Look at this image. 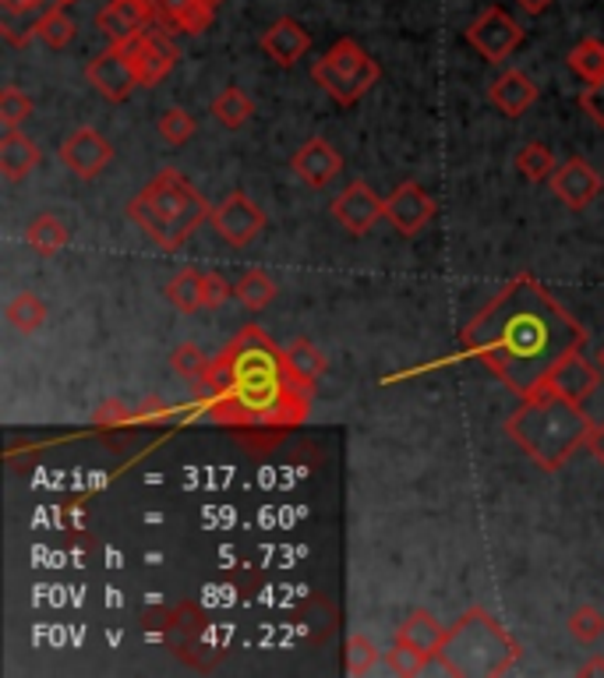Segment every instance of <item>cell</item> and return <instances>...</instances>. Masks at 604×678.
<instances>
[{
    "mask_svg": "<svg viewBox=\"0 0 604 678\" xmlns=\"http://www.w3.org/2000/svg\"><path fill=\"white\" fill-rule=\"evenodd\" d=\"M466 358L484 364L519 400L545 389L551 368L583 350L586 332L534 276L519 273L460 332Z\"/></svg>",
    "mask_w": 604,
    "mask_h": 678,
    "instance_id": "6da1fadb",
    "label": "cell"
},
{
    "mask_svg": "<svg viewBox=\"0 0 604 678\" xmlns=\"http://www.w3.org/2000/svg\"><path fill=\"white\" fill-rule=\"evenodd\" d=\"M227 403H233L244 417H273V420H294L287 417L290 400H305L308 393L297 389L283 364V350L273 347L262 329L248 326L233 343L220 353V361L209 368L206 379Z\"/></svg>",
    "mask_w": 604,
    "mask_h": 678,
    "instance_id": "7a4b0ae2",
    "label": "cell"
},
{
    "mask_svg": "<svg viewBox=\"0 0 604 678\" xmlns=\"http://www.w3.org/2000/svg\"><path fill=\"white\" fill-rule=\"evenodd\" d=\"M591 428L594 424L583 414V406L551 393V389H537L506 420V435L545 473H556L559 467H565L569 456L586 446Z\"/></svg>",
    "mask_w": 604,
    "mask_h": 678,
    "instance_id": "3957f363",
    "label": "cell"
},
{
    "mask_svg": "<svg viewBox=\"0 0 604 678\" xmlns=\"http://www.w3.org/2000/svg\"><path fill=\"white\" fill-rule=\"evenodd\" d=\"M209 212L206 195L180 170H160L124 209L131 227H139L163 251H177L201 223H209Z\"/></svg>",
    "mask_w": 604,
    "mask_h": 678,
    "instance_id": "277c9868",
    "label": "cell"
},
{
    "mask_svg": "<svg viewBox=\"0 0 604 678\" xmlns=\"http://www.w3.org/2000/svg\"><path fill=\"white\" fill-rule=\"evenodd\" d=\"M519 654L524 650H519L516 636L506 625L492 619L484 608H470L449 625L439 665L457 678H495L506 675L519 660Z\"/></svg>",
    "mask_w": 604,
    "mask_h": 678,
    "instance_id": "5b68a950",
    "label": "cell"
},
{
    "mask_svg": "<svg viewBox=\"0 0 604 678\" xmlns=\"http://www.w3.org/2000/svg\"><path fill=\"white\" fill-rule=\"evenodd\" d=\"M311 78L318 81V89H326L332 103L354 107L367 96V89L378 85L382 64L358 40H340L326 50L322 61L311 64Z\"/></svg>",
    "mask_w": 604,
    "mask_h": 678,
    "instance_id": "8992f818",
    "label": "cell"
},
{
    "mask_svg": "<svg viewBox=\"0 0 604 678\" xmlns=\"http://www.w3.org/2000/svg\"><path fill=\"white\" fill-rule=\"evenodd\" d=\"M463 36H466L470 50L481 54V61L502 64V61H509L519 46H524L527 32L519 29V22L513 19L509 11H502L498 4H492V8H484L477 19L466 25Z\"/></svg>",
    "mask_w": 604,
    "mask_h": 678,
    "instance_id": "52a82bcc",
    "label": "cell"
},
{
    "mask_svg": "<svg viewBox=\"0 0 604 678\" xmlns=\"http://www.w3.org/2000/svg\"><path fill=\"white\" fill-rule=\"evenodd\" d=\"M209 223H212L216 237H220L223 244H230V248H248V244L265 230L268 219H265L262 206H259V201L251 198V195L230 192V195H223V198L212 206Z\"/></svg>",
    "mask_w": 604,
    "mask_h": 678,
    "instance_id": "ba28073f",
    "label": "cell"
},
{
    "mask_svg": "<svg viewBox=\"0 0 604 678\" xmlns=\"http://www.w3.org/2000/svg\"><path fill=\"white\" fill-rule=\"evenodd\" d=\"M86 78L107 103H128L134 89H142L139 67H134V61H131L128 43H110L103 54L92 57L86 67Z\"/></svg>",
    "mask_w": 604,
    "mask_h": 678,
    "instance_id": "9c48e42d",
    "label": "cell"
},
{
    "mask_svg": "<svg viewBox=\"0 0 604 678\" xmlns=\"http://www.w3.org/2000/svg\"><path fill=\"white\" fill-rule=\"evenodd\" d=\"M61 163L72 170L78 181H96L113 163V145L107 134L96 128H75L61 142Z\"/></svg>",
    "mask_w": 604,
    "mask_h": 678,
    "instance_id": "30bf717a",
    "label": "cell"
},
{
    "mask_svg": "<svg viewBox=\"0 0 604 678\" xmlns=\"http://www.w3.org/2000/svg\"><path fill=\"white\" fill-rule=\"evenodd\" d=\"M435 212H439V201H435L417 181H403L399 188L385 198V219L399 237H417L421 233Z\"/></svg>",
    "mask_w": 604,
    "mask_h": 678,
    "instance_id": "8fae6325",
    "label": "cell"
},
{
    "mask_svg": "<svg viewBox=\"0 0 604 678\" xmlns=\"http://www.w3.org/2000/svg\"><path fill=\"white\" fill-rule=\"evenodd\" d=\"M128 50H131L134 67H139L142 89H149V85H160L166 75L174 72V64L180 61L177 43L171 40V32H163V29L139 32L134 40H128Z\"/></svg>",
    "mask_w": 604,
    "mask_h": 678,
    "instance_id": "7c38bea8",
    "label": "cell"
},
{
    "mask_svg": "<svg viewBox=\"0 0 604 678\" xmlns=\"http://www.w3.org/2000/svg\"><path fill=\"white\" fill-rule=\"evenodd\" d=\"M332 219L347 230L350 237H361L367 230H375L378 219H385V201L367 188V181H350L343 195L329 206Z\"/></svg>",
    "mask_w": 604,
    "mask_h": 678,
    "instance_id": "4fadbf2b",
    "label": "cell"
},
{
    "mask_svg": "<svg viewBox=\"0 0 604 678\" xmlns=\"http://www.w3.org/2000/svg\"><path fill=\"white\" fill-rule=\"evenodd\" d=\"M156 19H160V11L153 0H110V4H103V11L96 14V29L103 32L110 43H128Z\"/></svg>",
    "mask_w": 604,
    "mask_h": 678,
    "instance_id": "5bb4252c",
    "label": "cell"
},
{
    "mask_svg": "<svg viewBox=\"0 0 604 678\" xmlns=\"http://www.w3.org/2000/svg\"><path fill=\"white\" fill-rule=\"evenodd\" d=\"M551 192H556V198L562 201L565 209L583 212L604 192V181L591 163L573 156V160H565L556 174H551Z\"/></svg>",
    "mask_w": 604,
    "mask_h": 678,
    "instance_id": "9a60e30c",
    "label": "cell"
},
{
    "mask_svg": "<svg viewBox=\"0 0 604 678\" xmlns=\"http://www.w3.org/2000/svg\"><path fill=\"white\" fill-rule=\"evenodd\" d=\"M290 170L297 174V181L305 184V188L322 192L343 174V156L326 139H308L290 156Z\"/></svg>",
    "mask_w": 604,
    "mask_h": 678,
    "instance_id": "2e32d148",
    "label": "cell"
},
{
    "mask_svg": "<svg viewBox=\"0 0 604 678\" xmlns=\"http://www.w3.org/2000/svg\"><path fill=\"white\" fill-rule=\"evenodd\" d=\"M601 379H604L601 368L586 361L583 350H573L569 358H562L556 368H551L545 389H551V393H559L565 400H573V403H583L586 396H594V389L601 385Z\"/></svg>",
    "mask_w": 604,
    "mask_h": 678,
    "instance_id": "e0dca14e",
    "label": "cell"
},
{
    "mask_svg": "<svg viewBox=\"0 0 604 678\" xmlns=\"http://www.w3.org/2000/svg\"><path fill=\"white\" fill-rule=\"evenodd\" d=\"M308 50H311V32L297 19H276L262 32V54L279 67H294Z\"/></svg>",
    "mask_w": 604,
    "mask_h": 678,
    "instance_id": "ac0fdd59",
    "label": "cell"
},
{
    "mask_svg": "<svg viewBox=\"0 0 604 678\" xmlns=\"http://www.w3.org/2000/svg\"><path fill=\"white\" fill-rule=\"evenodd\" d=\"M40 163H43V149L19 128H4V134H0V174H4V181L19 184L29 174H36Z\"/></svg>",
    "mask_w": 604,
    "mask_h": 678,
    "instance_id": "d6986e66",
    "label": "cell"
},
{
    "mask_svg": "<svg viewBox=\"0 0 604 678\" xmlns=\"http://www.w3.org/2000/svg\"><path fill=\"white\" fill-rule=\"evenodd\" d=\"M488 99H492V107L498 113L524 117L537 103V85H534V78L527 72H516V67H509V72H502L488 85Z\"/></svg>",
    "mask_w": 604,
    "mask_h": 678,
    "instance_id": "ffe728a7",
    "label": "cell"
},
{
    "mask_svg": "<svg viewBox=\"0 0 604 678\" xmlns=\"http://www.w3.org/2000/svg\"><path fill=\"white\" fill-rule=\"evenodd\" d=\"M283 364H287V375L297 389H305V393H311L315 382L326 375V358L322 350H318L311 339L297 336L290 339L287 347H283Z\"/></svg>",
    "mask_w": 604,
    "mask_h": 678,
    "instance_id": "44dd1931",
    "label": "cell"
},
{
    "mask_svg": "<svg viewBox=\"0 0 604 678\" xmlns=\"http://www.w3.org/2000/svg\"><path fill=\"white\" fill-rule=\"evenodd\" d=\"M160 11V22L188 32V36H201L216 22V8L206 0H153Z\"/></svg>",
    "mask_w": 604,
    "mask_h": 678,
    "instance_id": "7402d4cb",
    "label": "cell"
},
{
    "mask_svg": "<svg viewBox=\"0 0 604 678\" xmlns=\"http://www.w3.org/2000/svg\"><path fill=\"white\" fill-rule=\"evenodd\" d=\"M209 113H212V121L227 128V131H241L251 117H255V99H251L241 85H227V89H220L212 96V103H209Z\"/></svg>",
    "mask_w": 604,
    "mask_h": 678,
    "instance_id": "603a6c76",
    "label": "cell"
},
{
    "mask_svg": "<svg viewBox=\"0 0 604 678\" xmlns=\"http://www.w3.org/2000/svg\"><path fill=\"white\" fill-rule=\"evenodd\" d=\"M163 297L171 300V308H177L180 315H198L206 308V273H198V269H180V273L171 276V283L163 286Z\"/></svg>",
    "mask_w": 604,
    "mask_h": 678,
    "instance_id": "cb8c5ba5",
    "label": "cell"
},
{
    "mask_svg": "<svg viewBox=\"0 0 604 678\" xmlns=\"http://www.w3.org/2000/svg\"><path fill=\"white\" fill-rule=\"evenodd\" d=\"M446 625L435 619L431 612H425V608H417V612H410L407 615V622L399 625V639H407V643H414L417 650H425L431 660L439 657V650H442V643H446Z\"/></svg>",
    "mask_w": 604,
    "mask_h": 678,
    "instance_id": "d4e9b609",
    "label": "cell"
},
{
    "mask_svg": "<svg viewBox=\"0 0 604 678\" xmlns=\"http://www.w3.org/2000/svg\"><path fill=\"white\" fill-rule=\"evenodd\" d=\"M25 244H29L32 251H40V254H57V251H64L67 244H72V230H67V223H64L61 216L40 212V216L29 219Z\"/></svg>",
    "mask_w": 604,
    "mask_h": 678,
    "instance_id": "484cf974",
    "label": "cell"
},
{
    "mask_svg": "<svg viewBox=\"0 0 604 678\" xmlns=\"http://www.w3.org/2000/svg\"><path fill=\"white\" fill-rule=\"evenodd\" d=\"M513 166H516V174L530 181V184H541V181H551V174L559 170L556 163V152H551V145L545 142H527V145H519V152L513 156Z\"/></svg>",
    "mask_w": 604,
    "mask_h": 678,
    "instance_id": "4316f807",
    "label": "cell"
},
{
    "mask_svg": "<svg viewBox=\"0 0 604 678\" xmlns=\"http://www.w3.org/2000/svg\"><path fill=\"white\" fill-rule=\"evenodd\" d=\"M276 291H279V286H276L273 276L265 273V269H248V273L238 283H233V297H238L244 308L255 311V315L265 311L268 304L276 300Z\"/></svg>",
    "mask_w": 604,
    "mask_h": 678,
    "instance_id": "83f0119b",
    "label": "cell"
},
{
    "mask_svg": "<svg viewBox=\"0 0 604 678\" xmlns=\"http://www.w3.org/2000/svg\"><path fill=\"white\" fill-rule=\"evenodd\" d=\"M4 315H8V321H11L14 329L25 332V336H32V332H40V329L46 326V315H50V308L43 304V297H40V294L22 291V294H14V297L8 300Z\"/></svg>",
    "mask_w": 604,
    "mask_h": 678,
    "instance_id": "f1b7e54d",
    "label": "cell"
},
{
    "mask_svg": "<svg viewBox=\"0 0 604 678\" xmlns=\"http://www.w3.org/2000/svg\"><path fill=\"white\" fill-rule=\"evenodd\" d=\"M565 64H569V72L586 85L604 81V43L601 40H580L573 50H569Z\"/></svg>",
    "mask_w": 604,
    "mask_h": 678,
    "instance_id": "f546056e",
    "label": "cell"
},
{
    "mask_svg": "<svg viewBox=\"0 0 604 678\" xmlns=\"http://www.w3.org/2000/svg\"><path fill=\"white\" fill-rule=\"evenodd\" d=\"M36 36H40L50 50H67V46L75 43V36H78V22L64 11V4H57V8H50L43 19H40Z\"/></svg>",
    "mask_w": 604,
    "mask_h": 678,
    "instance_id": "4dcf8cb0",
    "label": "cell"
},
{
    "mask_svg": "<svg viewBox=\"0 0 604 678\" xmlns=\"http://www.w3.org/2000/svg\"><path fill=\"white\" fill-rule=\"evenodd\" d=\"M195 117L184 110V107H166L160 113V121H156V134H160V142L163 145H171V149H180L184 142H191V134H195Z\"/></svg>",
    "mask_w": 604,
    "mask_h": 678,
    "instance_id": "1f68e13d",
    "label": "cell"
},
{
    "mask_svg": "<svg viewBox=\"0 0 604 678\" xmlns=\"http://www.w3.org/2000/svg\"><path fill=\"white\" fill-rule=\"evenodd\" d=\"M565 630L576 643H583V647H594V643L604 636V612L594 604H576L573 612H569Z\"/></svg>",
    "mask_w": 604,
    "mask_h": 678,
    "instance_id": "d6a6232c",
    "label": "cell"
},
{
    "mask_svg": "<svg viewBox=\"0 0 604 678\" xmlns=\"http://www.w3.org/2000/svg\"><path fill=\"white\" fill-rule=\"evenodd\" d=\"M428 665H431V657H428L425 650H417L414 643L399 639V636H396V643H393V647L385 650V668H389L393 675L414 678V675H421V671H425Z\"/></svg>",
    "mask_w": 604,
    "mask_h": 678,
    "instance_id": "836d02e7",
    "label": "cell"
},
{
    "mask_svg": "<svg viewBox=\"0 0 604 678\" xmlns=\"http://www.w3.org/2000/svg\"><path fill=\"white\" fill-rule=\"evenodd\" d=\"M171 368L177 371V379L184 382H206L209 379V358L198 350V343H177L174 353H171Z\"/></svg>",
    "mask_w": 604,
    "mask_h": 678,
    "instance_id": "e575fe53",
    "label": "cell"
},
{
    "mask_svg": "<svg viewBox=\"0 0 604 678\" xmlns=\"http://www.w3.org/2000/svg\"><path fill=\"white\" fill-rule=\"evenodd\" d=\"M385 660V654L375 647V639H367L364 633H354L347 639V671L350 675H367L375 671Z\"/></svg>",
    "mask_w": 604,
    "mask_h": 678,
    "instance_id": "d590c367",
    "label": "cell"
},
{
    "mask_svg": "<svg viewBox=\"0 0 604 678\" xmlns=\"http://www.w3.org/2000/svg\"><path fill=\"white\" fill-rule=\"evenodd\" d=\"M32 113H36V103H32V99L22 89L8 85V89L0 92V124H4V128H22Z\"/></svg>",
    "mask_w": 604,
    "mask_h": 678,
    "instance_id": "8d00e7d4",
    "label": "cell"
},
{
    "mask_svg": "<svg viewBox=\"0 0 604 678\" xmlns=\"http://www.w3.org/2000/svg\"><path fill=\"white\" fill-rule=\"evenodd\" d=\"M580 110L604 131V81L586 85V89L580 92Z\"/></svg>",
    "mask_w": 604,
    "mask_h": 678,
    "instance_id": "74e56055",
    "label": "cell"
},
{
    "mask_svg": "<svg viewBox=\"0 0 604 678\" xmlns=\"http://www.w3.org/2000/svg\"><path fill=\"white\" fill-rule=\"evenodd\" d=\"M233 297V286L220 276V273H206V308L216 311Z\"/></svg>",
    "mask_w": 604,
    "mask_h": 678,
    "instance_id": "f35d334b",
    "label": "cell"
},
{
    "mask_svg": "<svg viewBox=\"0 0 604 678\" xmlns=\"http://www.w3.org/2000/svg\"><path fill=\"white\" fill-rule=\"evenodd\" d=\"M586 449H591V456H594V460L604 467V420H601V424H594L591 435H586Z\"/></svg>",
    "mask_w": 604,
    "mask_h": 678,
    "instance_id": "ab89813d",
    "label": "cell"
},
{
    "mask_svg": "<svg viewBox=\"0 0 604 678\" xmlns=\"http://www.w3.org/2000/svg\"><path fill=\"white\" fill-rule=\"evenodd\" d=\"M516 4H519V11H524V14L537 19V14H545L551 4H556V0H516Z\"/></svg>",
    "mask_w": 604,
    "mask_h": 678,
    "instance_id": "60d3db41",
    "label": "cell"
},
{
    "mask_svg": "<svg viewBox=\"0 0 604 678\" xmlns=\"http://www.w3.org/2000/svg\"><path fill=\"white\" fill-rule=\"evenodd\" d=\"M580 675H604V657H594V660H586V665H580Z\"/></svg>",
    "mask_w": 604,
    "mask_h": 678,
    "instance_id": "b9f144b4",
    "label": "cell"
},
{
    "mask_svg": "<svg viewBox=\"0 0 604 678\" xmlns=\"http://www.w3.org/2000/svg\"><path fill=\"white\" fill-rule=\"evenodd\" d=\"M597 368H601V375H604V347L597 350Z\"/></svg>",
    "mask_w": 604,
    "mask_h": 678,
    "instance_id": "7bdbcfd3",
    "label": "cell"
},
{
    "mask_svg": "<svg viewBox=\"0 0 604 678\" xmlns=\"http://www.w3.org/2000/svg\"><path fill=\"white\" fill-rule=\"evenodd\" d=\"M206 4H212V8H220V4H223V0H206Z\"/></svg>",
    "mask_w": 604,
    "mask_h": 678,
    "instance_id": "ee69618b",
    "label": "cell"
},
{
    "mask_svg": "<svg viewBox=\"0 0 604 678\" xmlns=\"http://www.w3.org/2000/svg\"><path fill=\"white\" fill-rule=\"evenodd\" d=\"M61 4H75V0H61Z\"/></svg>",
    "mask_w": 604,
    "mask_h": 678,
    "instance_id": "f6af8a7d",
    "label": "cell"
}]
</instances>
